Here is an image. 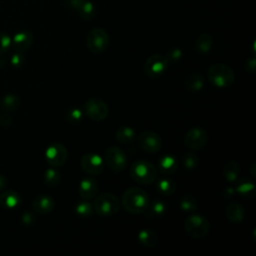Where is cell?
<instances>
[{
  "instance_id": "cell-28",
  "label": "cell",
  "mask_w": 256,
  "mask_h": 256,
  "mask_svg": "<svg viewBox=\"0 0 256 256\" xmlns=\"http://www.w3.org/2000/svg\"><path fill=\"white\" fill-rule=\"evenodd\" d=\"M157 189L162 195H171L176 190V184L169 178H162L157 183Z\"/></svg>"
},
{
  "instance_id": "cell-22",
  "label": "cell",
  "mask_w": 256,
  "mask_h": 256,
  "mask_svg": "<svg viewBox=\"0 0 256 256\" xmlns=\"http://www.w3.org/2000/svg\"><path fill=\"white\" fill-rule=\"evenodd\" d=\"M236 191L247 198H253L255 195V184L248 178H242L236 187Z\"/></svg>"
},
{
  "instance_id": "cell-24",
  "label": "cell",
  "mask_w": 256,
  "mask_h": 256,
  "mask_svg": "<svg viewBox=\"0 0 256 256\" xmlns=\"http://www.w3.org/2000/svg\"><path fill=\"white\" fill-rule=\"evenodd\" d=\"M136 137L135 130L130 126H121L116 131V139L122 144L131 143Z\"/></svg>"
},
{
  "instance_id": "cell-38",
  "label": "cell",
  "mask_w": 256,
  "mask_h": 256,
  "mask_svg": "<svg viewBox=\"0 0 256 256\" xmlns=\"http://www.w3.org/2000/svg\"><path fill=\"white\" fill-rule=\"evenodd\" d=\"M21 220L26 225H32L35 222V216L30 212H25L22 214Z\"/></svg>"
},
{
  "instance_id": "cell-4",
  "label": "cell",
  "mask_w": 256,
  "mask_h": 256,
  "mask_svg": "<svg viewBox=\"0 0 256 256\" xmlns=\"http://www.w3.org/2000/svg\"><path fill=\"white\" fill-rule=\"evenodd\" d=\"M184 229L191 238L201 239L209 233L210 224L205 216L192 214L185 219Z\"/></svg>"
},
{
  "instance_id": "cell-15",
  "label": "cell",
  "mask_w": 256,
  "mask_h": 256,
  "mask_svg": "<svg viewBox=\"0 0 256 256\" xmlns=\"http://www.w3.org/2000/svg\"><path fill=\"white\" fill-rule=\"evenodd\" d=\"M33 34L30 31L23 30L16 33L12 38V47L17 52H24L28 50L33 44Z\"/></svg>"
},
{
  "instance_id": "cell-33",
  "label": "cell",
  "mask_w": 256,
  "mask_h": 256,
  "mask_svg": "<svg viewBox=\"0 0 256 256\" xmlns=\"http://www.w3.org/2000/svg\"><path fill=\"white\" fill-rule=\"evenodd\" d=\"M149 207H150L151 214L154 215V216H157V217L162 216L166 211L165 203L160 201V200H155L154 202H152L151 205L149 204Z\"/></svg>"
},
{
  "instance_id": "cell-8",
  "label": "cell",
  "mask_w": 256,
  "mask_h": 256,
  "mask_svg": "<svg viewBox=\"0 0 256 256\" xmlns=\"http://www.w3.org/2000/svg\"><path fill=\"white\" fill-rule=\"evenodd\" d=\"M104 158L108 167L114 172H121L127 166V155L121 148L117 146L109 147L105 151Z\"/></svg>"
},
{
  "instance_id": "cell-9",
  "label": "cell",
  "mask_w": 256,
  "mask_h": 256,
  "mask_svg": "<svg viewBox=\"0 0 256 256\" xmlns=\"http://www.w3.org/2000/svg\"><path fill=\"white\" fill-rule=\"evenodd\" d=\"M168 61L161 54H153L148 57L144 64V72L150 78H157L168 68Z\"/></svg>"
},
{
  "instance_id": "cell-21",
  "label": "cell",
  "mask_w": 256,
  "mask_h": 256,
  "mask_svg": "<svg viewBox=\"0 0 256 256\" xmlns=\"http://www.w3.org/2000/svg\"><path fill=\"white\" fill-rule=\"evenodd\" d=\"M139 242L148 248H153L158 241V236L155 231L151 229H143L138 233Z\"/></svg>"
},
{
  "instance_id": "cell-6",
  "label": "cell",
  "mask_w": 256,
  "mask_h": 256,
  "mask_svg": "<svg viewBox=\"0 0 256 256\" xmlns=\"http://www.w3.org/2000/svg\"><path fill=\"white\" fill-rule=\"evenodd\" d=\"M88 49L94 53L98 54L105 51L109 45V36L107 32L102 28H94L92 29L86 39Z\"/></svg>"
},
{
  "instance_id": "cell-29",
  "label": "cell",
  "mask_w": 256,
  "mask_h": 256,
  "mask_svg": "<svg viewBox=\"0 0 256 256\" xmlns=\"http://www.w3.org/2000/svg\"><path fill=\"white\" fill-rule=\"evenodd\" d=\"M44 182L48 185V186H51V187H54V186H57L59 183H60V180H61V175L59 173L58 170L54 169V168H49L45 171L44 173Z\"/></svg>"
},
{
  "instance_id": "cell-26",
  "label": "cell",
  "mask_w": 256,
  "mask_h": 256,
  "mask_svg": "<svg viewBox=\"0 0 256 256\" xmlns=\"http://www.w3.org/2000/svg\"><path fill=\"white\" fill-rule=\"evenodd\" d=\"M0 105L6 112H12L20 106V98L15 94H7L2 97Z\"/></svg>"
},
{
  "instance_id": "cell-35",
  "label": "cell",
  "mask_w": 256,
  "mask_h": 256,
  "mask_svg": "<svg viewBox=\"0 0 256 256\" xmlns=\"http://www.w3.org/2000/svg\"><path fill=\"white\" fill-rule=\"evenodd\" d=\"M12 47V38L6 33L0 32V53L7 52Z\"/></svg>"
},
{
  "instance_id": "cell-3",
  "label": "cell",
  "mask_w": 256,
  "mask_h": 256,
  "mask_svg": "<svg viewBox=\"0 0 256 256\" xmlns=\"http://www.w3.org/2000/svg\"><path fill=\"white\" fill-rule=\"evenodd\" d=\"M130 176L139 184L149 185L157 178V169L147 160H137L130 167Z\"/></svg>"
},
{
  "instance_id": "cell-41",
  "label": "cell",
  "mask_w": 256,
  "mask_h": 256,
  "mask_svg": "<svg viewBox=\"0 0 256 256\" xmlns=\"http://www.w3.org/2000/svg\"><path fill=\"white\" fill-rule=\"evenodd\" d=\"M6 183H7V180H6V177L2 174H0V191L4 189V187L6 186Z\"/></svg>"
},
{
  "instance_id": "cell-27",
  "label": "cell",
  "mask_w": 256,
  "mask_h": 256,
  "mask_svg": "<svg viewBox=\"0 0 256 256\" xmlns=\"http://www.w3.org/2000/svg\"><path fill=\"white\" fill-rule=\"evenodd\" d=\"M213 45V39L211 35L207 33L201 34L196 40V49L201 53H207L211 50Z\"/></svg>"
},
{
  "instance_id": "cell-40",
  "label": "cell",
  "mask_w": 256,
  "mask_h": 256,
  "mask_svg": "<svg viewBox=\"0 0 256 256\" xmlns=\"http://www.w3.org/2000/svg\"><path fill=\"white\" fill-rule=\"evenodd\" d=\"M256 67V62H255V58H251L248 59L246 62V70L250 73H253Z\"/></svg>"
},
{
  "instance_id": "cell-2",
  "label": "cell",
  "mask_w": 256,
  "mask_h": 256,
  "mask_svg": "<svg viewBox=\"0 0 256 256\" xmlns=\"http://www.w3.org/2000/svg\"><path fill=\"white\" fill-rule=\"evenodd\" d=\"M207 76L209 81L218 88L229 87L235 80L234 71L229 66L222 63L211 65L207 70Z\"/></svg>"
},
{
  "instance_id": "cell-16",
  "label": "cell",
  "mask_w": 256,
  "mask_h": 256,
  "mask_svg": "<svg viewBox=\"0 0 256 256\" xmlns=\"http://www.w3.org/2000/svg\"><path fill=\"white\" fill-rule=\"evenodd\" d=\"M98 191V184L94 178L86 177L81 180L78 187V193L82 199H92Z\"/></svg>"
},
{
  "instance_id": "cell-39",
  "label": "cell",
  "mask_w": 256,
  "mask_h": 256,
  "mask_svg": "<svg viewBox=\"0 0 256 256\" xmlns=\"http://www.w3.org/2000/svg\"><path fill=\"white\" fill-rule=\"evenodd\" d=\"M12 123L11 117H9L7 114H2L0 116V125L3 127H9Z\"/></svg>"
},
{
  "instance_id": "cell-10",
  "label": "cell",
  "mask_w": 256,
  "mask_h": 256,
  "mask_svg": "<svg viewBox=\"0 0 256 256\" xmlns=\"http://www.w3.org/2000/svg\"><path fill=\"white\" fill-rule=\"evenodd\" d=\"M45 158L52 167L62 166L68 158L67 148L61 143H52L45 151Z\"/></svg>"
},
{
  "instance_id": "cell-17",
  "label": "cell",
  "mask_w": 256,
  "mask_h": 256,
  "mask_svg": "<svg viewBox=\"0 0 256 256\" xmlns=\"http://www.w3.org/2000/svg\"><path fill=\"white\" fill-rule=\"evenodd\" d=\"M34 211L38 214L45 215L50 213L55 207V201L48 195H40L36 197L32 203Z\"/></svg>"
},
{
  "instance_id": "cell-31",
  "label": "cell",
  "mask_w": 256,
  "mask_h": 256,
  "mask_svg": "<svg viewBox=\"0 0 256 256\" xmlns=\"http://www.w3.org/2000/svg\"><path fill=\"white\" fill-rule=\"evenodd\" d=\"M180 208L184 211H195L197 209V203L194 197L186 195L180 200Z\"/></svg>"
},
{
  "instance_id": "cell-7",
  "label": "cell",
  "mask_w": 256,
  "mask_h": 256,
  "mask_svg": "<svg viewBox=\"0 0 256 256\" xmlns=\"http://www.w3.org/2000/svg\"><path fill=\"white\" fill-rule=\"evenodd\" d=\"M85 114L93 121L105 120L109 114V108L105 101L99 97H93L84 105Z\"/></svg>"
},
{
  "instance_id": "cell-18",
  "label": "cell",
  "mask_w": 256,
  "mask_h": 256,
  "mask_svg": "<svg viewBox=\"0 0 256 256\" xmlns=\"http://www.w3.org/2000/svg\"><path fill=\"white\" fill-rule=\"evenodd\" d=\"M159 171L164 175L173 174L177 169V158L172 154L163 155L158 162Z\"/></svg>"
},
{
  "instance_id": "cell-30",
  "label": "cell",
  "mask_w": 256,
  "mask_h": 256,
  "mask_svg": "<svg viewBox=\"0 0 256 256\" xmlns=\"http://www.w3.org/2000/svg\"><path fill=\"white\" fill-rule=\"evenodd\" d=\"M75 211L76 213L79 215V216H82V217H89L91 216L92 212H93V207L92 205L86 201L84 199V201H80L76 207H75Z\"/></svg>"
},
{
  "instance_id": "cell-20",
  "label": "cell",
  "mask_w": 256,
  "mask_h": 256,
  "mask_svg": "<svg viewBox=\"0 0 256 256\" xmlns=\"http://www.w3.org/2000/svg\"><path fill=\"white\" fill-rule=\"evenodd\" d=\"M21 202L20 195L14 190H7L0 195V205L6 209H14Z\"/></svg>"
},
{
  "instance_id": "cell-5",
  "label": "cell",
  "mask_w": 256,
  "mask_h": 256,
  "mask_svg": "<svg viewBox=\"0 0 256 256\" xmlns=\"http://www.w3.org/2000/svg\"><path fill=\"white\" fill-rule=\"evenodd\" d=\"M93 208L99 216L109 217L118 212L120 201L112 193H101L95 198Z\"/></svg>"
},
{
  "instance_id": "cell-32",
  "label": "cell",
  "mask_w": 256,
  "mask_h": 256,
  "mask_svg": "<svg viewBox=\"0 0 256 256\" xmlns=\"http://www.w3.org/2000/svg\"><path fill=\"white\" fill-rule=\"evenodd\" d=\"M183 165L188 170H193L198 165V157L193 152H188L183 156Z\"/></svg>"
},
{
  "instance_id": "cell-42",
  "label": "cell",
  "mask_w": 256,
  "mask_h": 256,
  "mask_svg": "<svg viewBox=\"0 0 256 256\" xmlns=\"http://www.w3.org/2000/svg\"><path fill=\"white\" fill-rule=\"evenodd\" d=\"M4 65H5V58H4V57L1 55V53H0V69L3 68Z\"/></svg>"
},
{
  "instance_id": "cell-34",
  "label": "cell",
  "mask_w": 256,
  "mask_h": 256,
  "mask_svg": "<svg viewBox=\"0 0 256 256\" xmlns=\"http://www.w3.org/2000/svg\"><path fill=\"white\" fill-rule=\"evenodd\" d=\"M182 55H183L182 50L180 48L176 47V48H172L169 51H167L165 58L168 61V63H175V62H178L182 58Z\"/></svg>"
},
{
  "instance_id": "cell-1",
  "label": "cell",
  "mask_w": 256,
  "mask_h": 256,
  "mask_svg": "<svg viewBox=\"0 0 256 256\" xmlns=\"http://www.w3.org/2000/svg\"><path fill=\"white\" fill-rule=\"evenodd\" d=\"M121 203L126 211L132 214H140L149 208L150 198L143 189L131 187L124 191Z\"/></svg>"
},
{
  "instance_id": "cell-25",
  "label": "cell",
  "mask_w": 256,
  "mask_h": 256,
  "mask_svg": "<svg viewBox=\"0 0 256 256\" xmlns=\"http://www.w3.org/2000/svg\"><path fill=\"white\" fill-rule=\"evenodd\" d=\"M240 174V166L238 165L237 162L230 160L228 161L223 168V175L225 179L229 182L235 181Z\"/></svg>"
},
{
  "instance_id": "cell-37",
  "label": "cell",
  "mask_w": 256,
  "mask_h": 256,
  "mask_svg": "<svg viewBox=\"0 0 256 256\" xmlns=\"http://www.w3.org/2000/svg\"><path fill=\"white\" fill-rule=\"evenodd\" d=\"M10 62H11V64H12V66L15 67V68H20V67H22L23 64H24V62H25V57H24V55H23V52H17V51H16V52L12 55V57H11V59H10Z\"/></svg>"
},
{
  "instance_id": "cell-14",
  "label": "cell",
  "mask_w": 256,
  "mask_h": 256,
  "mask_svg": "<svg viewBox=\"0 0 256 256\" xmlns=\"http://www.w3.org/2000/svg\"><path fill=\"white\" fill-rule=\"evenodd\" d=\"M66 5L76 10L78 15L86 21L91 20L96 14V8L90 0H67Z\"/></svg>"
},
{
  "instance_id": "cell-23",
  "label": "cell",
  "mask_w": 256,
  "mask_h": 256,
  "mask_svg": "<svg viewBox=\"0 0 256 256\" xmlns=\"http://www.w3.org/2000/svg\"><path fill=\"white\" fill-rule=\"evenodd\" d=\"M204 78L199 73H193L191 74L184 82L185 88L192 92H197L203 89L204 87Z\"/></svg>"
},
{
  "instance_id": "cell-11",
  "label": "cell",
  "mask_w": 256,
  "mask_h": 256,
  "mask_svg": "<svg viewBox=\"0 0 256 256\" xmlns=\"http://www.w3.org/2000/svg\"><path fill=\"white\" fill-rule=\"evenodd\" d=\"M208 140L206 131L201 127H193L187 131L184 137V143L192 151L203 148Z\"/></svg>"
},
{
  "instance_id": "cell-13",
  "label": "cell",
  "mask_w": 256,
  "mask_h": 256,
  "mask_svg": "<svg viewBox=\"0 0 256 256\" xmlns=\"http://www.w3.org/2000/svg\"><path fill=\"white\" fill-rule=\"evenodd\" d=\"M80 165L82 169L90 175L100 174L104 169L102 157L95 153H87L83 155L80 160Z\"/></svg>"
},
{
  "instance_id": "cell-12",
  "label": "cell",
  "mask_w": 256,
  "mask_h": 256,
  "mask_svg": "<svg viewBox=\"0 0 256 256\" xmlns=\"http://www.w3.org/2000/svg\"><path fill=\"white\" fill-rule=\"evenodd\" d=\"M138 145L147 153H156L162 147L161 137L153 131H145L137 138Z\"/></svg>"
},
{
  "instance_id": "cell-19",
  "label": "cell",
  "mask_w": 256,
  "mask_h": 256,
  "mask_svg": "<svg viewBox=\"0 0 256 256\" xmlns=\"http://www.w3.org/2000/svg\"><path fill=\"white\" fill-rule=\"evenodd\" d=\"M226 218L233 223H240L245 217V209L239 203H231L225 209Z\"/></svg>"
},
{
  "instance_id": "cell-36",
  "label": "cell",
  "mask_w": 256,
  "mask_h": 256,
  "mask_svg": "<svg viewBox=\"0 0 256 256\" xmlns=\"http://www.w3.org/2000/svg\"><path fill=\"white\" fill-rule=\"evenodd\" d=\"M83 118V113L78 108H72L67 113V119L72 123H79Z\"/></svg>"
}]
</instances>
